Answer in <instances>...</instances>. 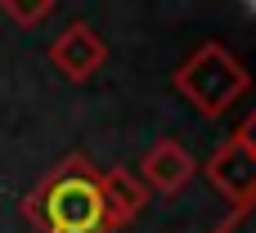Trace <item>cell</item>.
Returning a JSON list of instances; mask_svg holds the SVG:
<instances>
[{"label":"cell","mask_w":256,"mask_h":233,"mask_svg":"<svg viewBox=\"0 0 256 233\" xmlns=\"http://www.w3.org/2000/svg\"><path fill=\"white\" fill-rule=\"evenodd\" d=\"M22 216L36 233H108L104 198H99V171L81 153L63 157L22 198Z\"/></svg>","instance_id":"cell-1"},{"label":"cell","mask_w":256,"mask_h":233,"mask_svg":"<svg viewBox=\"0 0 256 233\" xmlns=\"http://www.w3.org/2000/svg\"><path fill=\"white\" fill-rule=\"evenodd\" d=\"M140 180H144V189H148V193L176 198V193L194 180V157H189V148H184V144H176V139L153 144V148L144 153V162H140Z\"/></svg>","instance_id":"cell-5"},{"label":"cell","mask_w":256,"mask_h":233,"mask_svg":"<svg viewBox=\"0 0 256 233\" xmlns=\"http://www.w3.org/2000/svg\"><path fill=\"white\" fill-rule=\"evenodd\" d=\"M243 139H248V144H252V148H256V117H252V121H248V130H243Z\"/></svg>","instance_id":"cell-8"},{"label":"cell","mask_w":256,"mask_h":233,"mask_svg":"<svg viewBox=\"0 0 256 233\" xmlns=\"http://www.w3.org/2000/svg\"><path fill=\"white\" fill-rule=\"evenodd\" d=\"M176 90L207 117H220L243 90H248V72L243 63L225 49V45H202L180 72H176Z\"/></svg>","instance_id":"cell-2"},{"label":"cell","mask_w":256,"mask_h":233,"mask_svg":"<svg viewBox=\"0 0 256 233\" xmlns=\"http://www.w3.org/2000/svg\"><path fill=\"white\" fill-rule=\"evenodd\" d=\"M0 13L18 27H36L54 13V0H0Z\"/></svg>","instance_id":"cell-7"},{"label":"cell","mask_w":256,"mask_h":233,"mask_svg":"<svg viewBox=\"0 0 256 233\" xmlns=\"http://www.w3.org/2000/svg\"><path fill=\"white\" fill-rule=\"evenodd\" d=\"M50 63H54V72L68 76V81H90V76L108 63V45H104V36H99L90 22H68V27L54 36V45H50Z\"/></svg>","instance_id":"cell-3"},{"label":"cell","mask_w":256,"mask_h":233,"mask_svg":"<svg viewBox=\"0 0 256 233\" xmlns=\"http://www.w3.org/2000/svg\"><path fill=\"white\" fill-rule=\"evenodd\" d=\"M99 198H104L108 233L122 229V225H130V220L148 207V189H144V180H140L135 171H126V166H112V171L99 175Z\"/></svg>","instance_id":"cell-6"},{"label":"cell","mask_w":256,"mask_h":233,"mask_svg":"<svg viewBox=\"0 0 256 233\" xmlns=\"http://www.w3.org/2000/svg\"><path fill=\"white\" fill-rule=\"evenodd\" d=\"M207 180L234 202V207H248L256 202V148L238 135L230 144H220L207 162Z\"/></svg>","instance_id":"cell-4"}]
</instances>
